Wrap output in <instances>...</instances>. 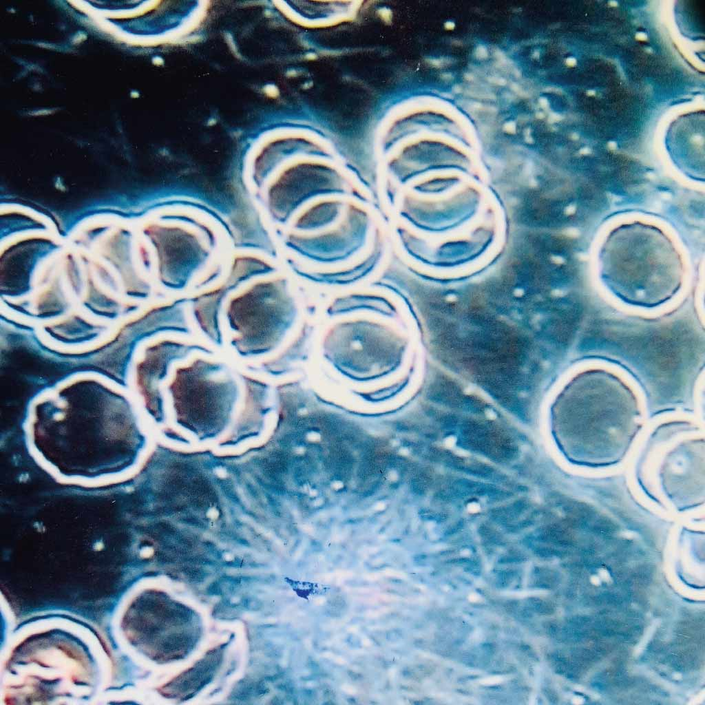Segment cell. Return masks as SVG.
Returning <instances> with one entry per match:
<instances>
[{"label": "cell", "mask_w": 705, "mask_h": 705, "mask_svg": "<svg viewBox=\"0 0 705 705\" xmlns=\"http://www.w3.org/2000/svg\"><path fill=\"white\" fill-rule=\"evenodd\" d=\"M638 396L615 372L600 366L576 372L553 408L556 440L565 458L585 468L620 463L642 428Z\"/></svg>", "instance_id": "6da1fadb"}, {"label": "cell", "mask_w": 705, "mask_h": 705, "mask_svg": "<svg viewBox=\"0 0 705 705\" xmlns=\"http://www.w3.org/2000/svg\"><path fill=\"white\" fill-rule=\"evenodd\" d=\"M600 278L627 306L650 311L670 302L683 279L680 256L658 229L633 223L608 236L600 253Z\"/></svg>", "instance_id": "7a4b0ae2"}, {"label": "cell", "mask_w": 705, "mask_h": 705, "mask_svg": "<svg viewBox=\"0 0 705 705\" xmlns=\"http://www.w3.org/2000/svg\"><path fill=\"white\" fill-rule=\"evenodd\" d=\"M698 429L688 422L663 423L651 434L638 459L637 482L655 503L679 512L704 503V438L688 437Z\"/></svg>", "instance_id": "3957f363"}, {"label": "cell", "mask_w": 705, "mask_h": 705, "mask_svg": "<svg viewBox=\"0 0 705 705\" xmlns=\"http://www.w3.org/2000/svg\"><path fill=\"white\" fill-rule=\"evenodd\" d=\"M220 364L195 360L177 369L169 386L174 408L182 421L213 419L229 414L238 386Z\"/></svg>", "instance_id": "277c9868"}, {"label": "cell", "mask_w": 705, "mask_h": 705, "mask_svg": "<svg viewBox=\"0 0 705 705\" xmlns=\"http://www.w3.org/2000/svg\"><path fill=\"white\" fill-rule=\"evenodd\" d=\"M266 286H258L233 299L227 308L230 326L238 333L233 344L246 356L269 351L279 337L280 310Z\"/></svg>", "instance_id": "5b68a950"}, {"label": "cell", "mask_w": 705, "mask_h": 705, "mask_svg": "<svg viewBox=\"0 0 705 705\" xmlns=\"http://www.w3.org/2000/svg\"><path fill=\"white\" fill-rule=\"evenodd\" d=\"M469 509L472 512H477V509H478L477 505H476L471 504L470 508Z\"/></svg>", "instance_id": "8992f818"}]
</instances>
